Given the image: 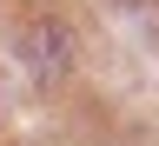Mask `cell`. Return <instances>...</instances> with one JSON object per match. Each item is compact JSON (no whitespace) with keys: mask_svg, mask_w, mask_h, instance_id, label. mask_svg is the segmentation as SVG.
I'll list each match as a JSON object with an SVG mask.
<instances>
[{"mask_svg":"<svg viewBox=\"0 0 159 146\" xmlns=\"http://www.w3.org/2000/svg\"><path fill=\"white\" fill-rule=\"evenodd\" d=\"M13 53H20V67H27L33 87H60V80H66V67H73V40H66V27H60V20H33V27H20Z\"/></svg>","mask_w":159,"mask_h":146,"instance_id":"1","label":"cell"}]
</instances>
